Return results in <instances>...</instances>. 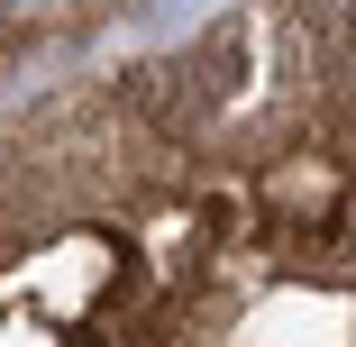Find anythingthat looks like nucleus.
Returning <instances> with one entry per match:
<instances>
[{
  "label": "nucleus",
  "mask_w": 356,
  "mask_h": 347,
  "mask_svg": "<svg viewBox=\"0 0 356 347\" xmlns=\"http://www.w3.org/2000/svg\"><path fill=\"white\" fill-rule=\"evenodd\" d=\"M128 101L147 110L156 128H192V119H210V92H201V74L174 55V64H137L128 74Z\"/></svg>",
  "instance_id": "1"
}]
</instances>
